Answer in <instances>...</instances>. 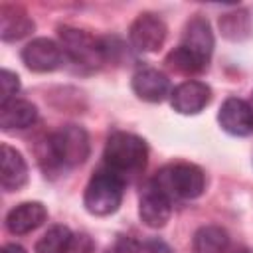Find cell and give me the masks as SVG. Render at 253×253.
<instances>
[{
	"mask_svg": "<svg viewBox=\"0 0 253 253\" xmlns=\"http://www.w3.org/2000/svg\"><path fill=\"white\" fill-rule=\"evenodd\" d=\"M186 49H190L194 55H198L206 65L213 51V32L210 28V22L202 16H194L186 22L182 32V43Z\"/></svg>",
	"mask_w": 253,
	"mask_h": 253,
	"instance_id": "8fae6325",
	"label": "cell"
},
{
	"mask_svg": "<svg viewBox=\"0 0 253 253\" xmlns=\"http://www.w3.org/2000/svg\"><path fill=\"white\" fill-rule=\"evenodd\" d=\"M103 158H105L107 170L126 180V178L138 176L144 170L148 160V148L140 136L125 130H115L107 138Z\"/></svg>",
	"mask_w": 253,
	"mask_h": 253,
	"instance_id": "7a4b0ae2",
	"label": "cell"
},
{
	"mask_svg": "<svg viewBox=\"0 0 253 253\" xmlns=\"http://www.w3.org/2000/svg\"><path fill=\"white\" fill-rule=\"evenodd\" d=\"M142 253H174V251H172V247L166 241H162L158 237H152V239L144 241Z\"/></svg>",
	"mask_w": 253,
	"mask_h": 253,
	"instance_id": "cb8c5ba5",
	"label": "cell"
},
{
	"mask_svg": "<svg viewBox=\"0 0 253 253\" xmlns=\"http://www.w3.org/2000/svg\"><path fill=\"white\" fill-rule=\"evenodd\" d=\"M18 91H20V77L10 69H2L0 71V105L16 99Z\"/></svg>",
	"mask_w": 253,
	"mask_h": 253,
	"instance_id": "44dd1931",
	"label": "cell"
},
{
	"mask_svg": "<svg viewBox=\"0 0 253 253\" xmlns=\"http://www.w3.org/2000/svg\"><path fill=\"white\" fill-rule=\"evenodd\" d=\"M130 87L134 95L148 103H160L170 93L168 77L154 67H140L134 71L130 79Z\"/></svg>",
	"mask_w": 253,
	"mask_h": 253,
	"instance_id": "7c38bea8",
	"label": "cell"
},
{
	"mask_svg": "<svg viewBox=\"0 0 253 253\" xmlns=\"http://www.w3.org/2000/svg\"><path fill=\"white\" fill-rule=\"evenodd\" d=\"M105 253H140V245L130 235H117V239L105 249Z\"/></svg>",
	"mask_w": 253,
	"mask_h": 253,
	"instance_id": "7402d4cb",
	"label": "cell"
},
{
	"mask_svg": "<svg viewBox=\"0 0 253 253\" xmlns=\"http://www.w3.org/2000/svg\"><path fill=\"white\" fill-rule=\"evenodd\" d=\"M47 219V210L42 202H22L6 215V229L14 235H24L38 229Z\"/></svg>",
	"mask_w": 253,
	"mask_h": 253,
	"instance_id": "4fadbf2b",
	"label": "cell"
},
{
	"mask_svg": "<svg viewBox=\"0 0 253 253\" xmlns=\"http://www.w3.org/2000/svg\"><path fill=\"white\" fill-rule=\"evenodd\" d=\"M73 233L65 225H51L36 243V253H67Z\"/></svg>",
	"mask_w": 253,
	"mask_h": 253,
	"instance_id": "d6986e66",
	"label": "cell"
},
{
	"mask_svg": "<svg viewBox=\"0 0 253 253\" xmlns=\"http://www.w3.org/2000/svg\"><path fill=\"white\" fill-rule=\"evenodd\" d=\"M210 101H211V89L196 79H188L180 83L170 93L172 109L180 115H198L210 105Z\"/></svg>",
	"mask_w": 253,
	"mask_h": 253,
	"instance_id": "9c48e42d",
	"label": "cell"
},
{
	"mask_svg": "<svg viewBox=\"0 0 253 253\" xmlns=\"http://www.w3.org/2000/svg\"><path fill=\"white\" fill-rule=\"evenodd\" d=\"M125 180L111 170H99L85 186L83 206L91 215H111L123 202Z\"/></svg>",
	"mask_w": 253,
	"mask_h": 253,
	"instance_id": "3957f363",
	"label": "cell"
},
{
	"mask_svg": "<svg viewBox=\"0 0 253 253\" xmlns=\"http://www.w3.org/2000/svg\"><path fill=\"white\" fill-rule=\"evenodd\" d=\"M170 198L194 200L200 198L206 190V174L200 166L190 162H176L164 166L152 178Z\"/></svg>",
	"mask_w": 253,
	"mask_h": 253,
	"instance_id": "277c9868",
	"label": "cell"
},
{
	"mask_svg": "<svg viewBox=\"0 0 253 253\" xmlns=\"http://www.w3.org/2000/svg\"><path fill=\"white\" fill-rule=\"evenodd\" d=\"M67 253H95V243L87 233H75L71 237Z\"/></svg>",
	"mask_w": 253,
	"mask_h": 253,
	"instance_id": "603a6c76",
	"label": "cell"
},
{
	"mask_svg": "<svg viewBox=\"0 0 253 253\" xmlns=\"http://www.w3.org/2000/svg\"><path fill=\"white\" fill-rule=\"evenodd\" d=\"M89 134L79 125H65L42 140L38 156L45 172L59 168H73L89 158Z\"/></svg>",
	"mask_w": 253,
	"mask_h": 253,
	"instance_id": "6da1fadb",
	"label": "cell"
},
{
	"mask_svg": "<svg viewBox=\"0 0 253 253\" xmlns=\"http://www.w3.org/2000/svg\"><path fill=\"white\" fill-rule=\"evenodd\" d=\"M38 121V109L26 99H12L0 105V126L2 130L28 128Z\"/></svg>",
	"mask_w": 253,
	"mask_h": 253,
	"instance_id": "9a60e30c",
	"label": "cell"
},
{
	"mask_svg": "<svg viewBox=\"0 0 253 253\" xmlns=\"http://www.w3.org/2000/svg\"><path fill=\"white\" fill-rule=\"evenodd\" d=\"M239 253H249V251H239Z\"/></svg>",
	"mask_w": 253,
	"mask_h": 253,
	"instance_id": "484cf974",
	"label": "cell"
},
{
	"mask_svg": "<svg viewBox=\"0 0 253 253\" xmlns=\"http://www.w3.org/2000/svg\"><path fill=\"white\" fill-rule=\"evenodd\" d=\"M229 235L219 225H202L192 239V253H227Z\"/></svg>",
	"mask_w": 253,
	"mask_h": 253,
	"instance_id": "e0dca14e",
	"label": "cell"
},
{
	"mask_svg": "<svg viewBox=\"0 0 253 253\" xmlns=\"http://www.w3.org/2000/svg\"><path fill=\"white\" fill-rule=\"evenodd\" d=\"M2 156H0V184L6 192H16L20 188H24V184L28 182V164L24 160V156L8 146L2 144L0 148Z\"/></svg>",
	"mask_w": 253,
	"mask_h": 253,
	"instance_id": "5bb4252c",
	"label": "cell"
},
{
	"mask_svg": "<svg viewBox=\"0 0 253 253\" xmlns=\"http://www.w3.org/2000/svg\"><path fill=\"white\" fill-rule=\"evenodd\" d=\"M219 30L221 36L229 42H243L251 36V18L249 12L243 8L229 10L219 16Z\"/></svg>",
	"mask_w": 253,
	"mask_h": 253,
	"instance_id": "ac0fdd59",
	"label": "cell"
},
{
	"mask_svg": "<svg viewBox=\"0 0 253 253\" xmlns=\"http://www.w3.org/2000/svg\"><path fill=\"white\" fill-rule=\"evenodd\" d=\"M217 123L225 132L233 136H247L253 132V109L247 101L229 97L219 107Z\"/></svg>",
	"mask_w": 253,
	"mask_h": 253,
	"instance_id": "30bf717a",
	"label": "cell"
},
{
	"mask_svg": "<svg viewBox=\"0 0 253 253\" xmlns=\"http://www.w3.org/2000/svg\"><path fill=\"white\" fill-rule=\"evenodd\" d=\"M0 253H28V251H26L22 245H18V243H8V245L2 247Z\"/></svg>",
	"mask_w": 253,
	"mask_h": 253,
	"instance_id": "d4e9b609",
	"label": "cell"
},
{
	"mask_svg": "<svg viewBox=\"0 0 253 253\" xmlns=\"http://www.w3.org/2000/svg\"><path fill=\"white\" fill-rule=\"evenodd\" d=\"M65 51L63 47L49 40V38H36L28 42L22 49V61L30 71L36 73H47L55 71L65 63Z\"/></svg>",
	"mask_w": 253,
	"mask_h": 253,
	"instance_id": "52a82bcc",
	"label": "cell"
},
{
	"mask_svg": "<svg viewBox=\"0 0 253 253\" xmlns=\"http://www.w3.org/2000/svg\"><path fill=\"white\" fill-rule=\"evenodd\" d=\"M57 36H59V45L63 47L65 55L71 61L87 67H99L105 61L103 43L95 36L69 26H59Z\"/></svg>",
	"mask_w": 253,
	"mask_h": 253,
	"instance_id": "5b68a950",
	"label": "cell"
},
{
	"mask_svg": "<svg viewBox=\"0 0 253 253\" xmlns=\"http://www.w3.org/2000/svg\"><path fill=\"white\" fill-rule=\"evenodd\" d=\"M166 65L178 73H184V75H194V73H200L204 71L208 65L198 57L194 55L190 49H186L184 45H178L174 47L168 55H166Z\"/></svg>",
	"mask_w": 253,
	"mask_h": 253,
	"instance_id": "ffe728a7",
	"label": "cell"
},
{
	"mask_svg": "<svg viewBox=\"0 0 253 253\" xmlns=\"http://www.w3.org/2000/svg\"><path fill=\"white\" fill-rule=\"evenodd\" d=\"M36 24L26 14V10L18 6H2L0 8V38L4 42H16L34 32Z\"/></svg>",
	"mask_w": 253,
	"mask_h": 253,
	"instance_id": "2e32d148",
	"label": "cell"
},
{
	"mask_svg": "<svg viewBox=\"0 0 253 253\" xmlns=\"http://www.w3.org/2000/svg\"><path fill=\"white\" fill-rule=\"evenodd\" d=\"M138 215L142 223L152 229L164 227L172 215V198L154 180H150L142 188V194L138 200Z\"/></svg>",
	"mask_w": 253,
	"mask_h": 253,
	"instance_id": "ba28073f",
	"label": "cell"
},
{
	"mask_svg": "<svg viewBox=\"0 0 253 253\" xmlns=\"http://www.w3.org/2000/svg\"><path fill=\"white\" fill-rule=\"evenodd\" d=\"M166 34H168V28L164 20L152 12L138 14L128 28V40L132 47L144 53L158 51L166 42Z\"/></svg>",
	"mask_w": 253,
	"mask_h": 253,
	"instance_id": "8992f818",
	"label": "cell"
}]
</instances>
